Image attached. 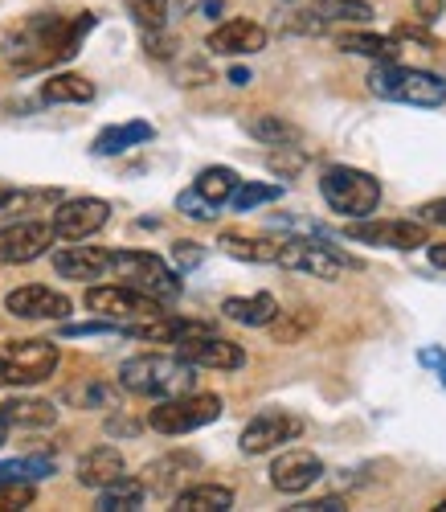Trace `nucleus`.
I'll return each instance as SVG.
<instances>
[{"label":"nucleus","instance_id":"25","mask_svg":"<svg viewBox=\"0 0 446 512\" xmlns=\"http://www.w3.org/2000/svg\"><path fill=\"white\" fill-rule=\"evenodd\" d=\"M336 46L344 54H361V58H373V62H393L401 50L393 37H381V33H365V29H348L336 37Z\"/></svg>","mask_w":446,"mask_h":512},{"label":"nucleus","instance_id":"36","mask_svg":"<svg viewBox=\"0 0 446 512\" xmlns=\"http://www.w3.org/2000/svg\"><path fill=\"white\" fill-rule=\"evenodd\" d=\"M311 324H316V312H299V316H283V312H279L266 328H275V340H279V345H295V340H299Z\"/></svg>","mask_w":446,"mask_h":512},{"label":"nucleus","instance_id":"51","mask_svg":"<svg viewBox=\"0 0 446 512\" xmlns=\"http://www.w3.org/2000/svg\"><path fill=\"white\" fill-rule=\"evenodd\" d=\"M250 78H254V74H250L246 66H234V70H230V82H234V87H250Z\"/></svg>","mask_w":446,"mask_h":512},{"label":"nucleus","instance_id":"2","mask_svg":"<svg viewBox=\"0 0 446 512\" xmlns=\"http://www.w3.org/2000/svg\"><path fill=\"white\" fill-rule=\"evenodd\" d=\"M119 386L136 398H176L197 386V369L181 357L168 353H140L119 365Z\"/></svg>","mask_w":446,"mask_h":512},{"label":"nucleus","instance_id":"30","mask_svg":"<svg viewBox=\"0 0 446 512\" xmlns=\"http://www.w3.org/2000/svg\"><path fill=\"white\" fill-rule=\"evenodd\" d=\"M230 259H242V263H275L279 259V242L271 238H246V234H221L217 242Z\"/></svg>","mask_w":446,"mask_h":512},{"label":"nucleus","instance_id":"44","mask_svg":"<svg viewBox=\"0 0 446 512\" xmlns=\"http://www.w3.org/2000/svg\"><path fill=\"white\" fill-rule=\"evenodd\" d=\"M205 82H209V66L193 62V66L181 70V87H205Z\"/></svg>","mask_w":446,"mask_h":512},{"label":"nucleus","instance_id":"26","mask_svg":"<svg viewBox=\"0 0 446 512\" xmlns=\"http://www.w3.org/2000/svg\"><path fill=\"white\" fill-rule=\"evenodd\" d=\"M144 496H148L144 480H136V476L123 472L119 480H111V484L99 488V508H103V512H136V508L144 504Z\"/></svg>","mask_w":446,"mask_h":512},{"label":"nucleus","instance_id":"53","mask_svg":"<svg viewBox=\"0 0 446 512\" xmlns=\"http://www.w3.org/2000/svg\"><path fill=\"white\" fill-rule=\"evenodd\" d=\"M9 189H13V185H5V181H0V205H5V197H9Z\"/></svg>","mask_w":446,"mask_h":512},{"label":"nucleus","instance_id":"49","mask_svg":"<svg viewBox=\"0 0 446 512\" xmlns=\"http://www.w3.org/2000/svg\"><path fill=\"white\" fill-rule=\"evenodd\" d=\"M418 361H422V365H430V369H442V365H446V353H442V349H422V353H418Z\"/></svg>","mask_w":446,"mask_h":512},{"label":"nucleus","instance_id":"32","mask_svg":"<svg viewBox=\"0 0 446 512\" xmlns=\"http://www.w3.org/2000/svg\"><path fill=\"white\" fill-rule=\"evenodd\" d=\"M311 13H316L324 25H336V21L365 25L373 17V9L365 5V0H311Z\"/></svg>","mask_w":446,"mask_h":512},{"label":"nucleus","instance_id":"11","mask_svg":"<svg viewBox=\"0 0 446 512\" xmlns=\"http://www.w3.org/2000/svg\"><path fill=\"white\" fill-rule=\"evenodd\" d=\"M54 226L50 222H37V218H21L0 226V267H25L37 263L41 254H50L54 246Z\"/></svg>","mask_w":446,"mask_h":512},{"label":"nucleus","instance_id":"46","mask_svg":"<svg viewBox=\"0 0 446 512\" xmlns=\"http://www.w3.org/2000/svg\"><path fill=\"white\" fill-rule=\"evenodd\" d=\"M414 9H418L422 21H438L442 9H446V0H414Z\"/></svg>","mask_w":446,"mask_h":512},{"label":"nucleus","instance_id":"24","mask_svg":"<svg viewBox=\"0 0 446 512\" xmlns=\"http://www.w3.org/2000/svg\"><path fill=\"white\" fill-rule=\"evenodd\" d=\"M176 508L181 512H226L234 508V488L226 484H193L176 492Z\"/></svg>","mask_w":446,"mask_h":512},{"label":"nucleus","instance_id":"17","mask_svg":"<svg viewBox=\"0 0 446 512\" xmlns=\"http://www.w3.org/2000/svg\"><path fill=\"white\" fill-rule=\"evenodd\" d=\"M205 50H209V54H221V58H246V54H258V50H266V29H262L258 21L230 17V21H221L217 29H209Z\"/></svg>","mask_w":446,"mask_h":512},{"label":"nucleus","instance_id":"34","mask_svg":"<svg viewBox=\"0 0 446 512\" xmlns=\"http://www.w3.org/2000/svg\"><path fill=\"white\" fill-rule=\"evenodd\" d=\"M279 197H283V185H262V181H238V189H234L230 205H234L238 213H250V209H258V205H266V201H279Z\"/></svg>","mask_w":446,"mask_h":512},{"label":"nucleus","instance_id":"23","mask_svg":"<svg viewBox=\"0 0 446 512\" xmlns=\"http://www.w3.org/2000/svg\"><path fill=\"white\" fill-rule=\"evenodd\" d=\"M185 472H197V455H168V459H156L148 472H144V488L168 496V492H181V480Z\"/></svg>","mask_w":446,"mask_h":512},{"label":"nucleus","instance_id":"39","mask_svg":"<svg viewBox=\"0 0 446 512\" xmlns=\"http://www.w3.org/2000/svg\"><path fill=\"white\" fill-rule=\"evenodd\" d=\"M266 168H271V173H279V177H295L299 168H303V152H299L295 144L275 148L271 156H266Z\"/></svg>","mask_w":446,"mask_h":512},{"label":"nucleus","instance_id":"29","mask_svg":"<svg viewBox=\"0 0 446 512\" xmlns=\"http://www.w3.org/2000/svg\"><path fill=\"white\" fill-rule=\"evenodd\" d=\"M246 136H254L266 148H287V144H299V127L279 119V115H250L246 119Z\"/></svg>","mask_w":446,"mask_h":512},{"label":"nucleus","instance_id":"7","mask_svg":"<svg viewBox=\"0 0 446 512\" xmlns=\"http://www.w3.org/2000/svg\"><path fill=\"white\" fill-rule=\"evenodd\" d=\"M62 353L54 340H9L0 349V386H37L50 381Z\"/></svg>","mask_w":446,"mask_h":512},{"label":"nucleus","instance_id":"55","mask_svg":"<svg viewBox=\"0 0 446 512\" xmlns=\"http://www.w3.org/2000/svg\"><path fill=\"white\" fill-rule=\"evenodd\" d=\"M438 508H446V500H442V504H438Z\"/></svg>","mask_w":446,"mask_h":512},{"label":"nucleus","instance_id":"6","mask_svg":"<svg viewBox=\"0 0 446 512\" xmlns=\"http://www.w3.org/2000/svg\"><path fill=\"white\" fill-rule=\"evenodd\" d=\"M221 418V398L217 394H176L160 398L156 410H148V426L156 435H193L201 426Z\"/></svg>","mask_w":446,"mask_h":512},{"label":"nucleus","instance_id":"28","mask_svg":"<svg viewBox=\"0 0 446 512\" xmlns=\"http://www.w3.org/2000/svg\"><path fill=\"white\" fill-rule=\"evenodd\" d=\"M238 181H242V177L234 173V168H226V164H209V168H201V173H197L193 189H197L205 201H213V205L221 209V205H230Z\"/></svg>","mask_w":446,"mask_h":512},{"label":"nucleus","instance_id":"3","mask_svg":"<svg viewBox=\"0 0 446 512\" xmlns=\"http://www.w3.org/2000/svg\"><path fill=\"white\" fill-rule=\"evenodd\" d=\"M369 91L389 103H406V107H442L446 103V78L414 66H397V62H377L369 74Z\"/></svg>","mask_w":446,"mask_h":512},{"label":"nucleus","instance_id":"21","mask_svg":"<svg viewBox=\"0 0 446 512\" xmlns=\"http://www.w3.org/2000/svg\"><path fill=\"white\" fill-rule=\"evenodd\" d=\"M0 418L9 422V431L13 426H21V431H46V426L58 422V406L46 398H13L0 406Z\"/></svg>","mask_w":446,"mask_h":512},{"label":"nucleus","instance_id":"19","mask_svg":"<svg viewBox=\"0 0 446 512\" xmlns=\"http://www.w3.org/2000/svg\"><path fill=\"white\" fill-rule=\"evenodd\" d=\"M127 472V463H123V455L115 451V447H91L82 459H78V484L82 488H103V484H111V480H119Z\"/></svg>","mask_w":446,"mask_h":512},{"label":"nucleus","instance_id":"16","mask_svg":"<svg viewBox=\"0 0 446 512\" xmlns=\"http://www.w3.org/2000/svg\"><path fill=\"white\" fill-rule=\"evenodd\" d=\"M5 308L17 316V320H66L74 312L70 295L54 291V287H41V283H29V287H17L5 295Z\"/></svg>","mask_w":446,"mask_h":512},{"label":"nucleus","instance_id":"31","mask_svg":"<svg viewBox=\"0 0 446 512\" xmlns=\"http://www.w3.org/2000/svg\"><path fill=\"white\" fill-rule=\"evenodd\" d=\"M54 459L50 455H29V459H0V484H37L54 476Z\"/></svg>","mask_w":446,"mask_h":512},{"label":"nucleus","instance_id":"48","mask_svg":"<svg viewBox=\"0 0 446 512\" xmlns=\"http://www.w3.org/2000/svg\"><path fill=\"white\" fill-rule=\"evenodd\" d=\"M107 435H140V422H127V418H107Z\"/></svg>","mask_w":446,"mask_h":512},{"label":"nucleus","instance_id":"42","mask_svg":"<svg viewBox=\"0 0 446 512\" xmlns=\"http://www.w3.org/2000/svg\"><path fill=\"white\" fill-rule=\"evenodd\" d=\"M119 332V324L115 320H95V324H66L62 328V336H115Z\"/></svg>","mask_w":446,"mask_h":512},{"label":"nucleus","instance_id":"27","mask_svg":"<svg viewBox=\"0 0 446 512\" xmlns=\"http://www.w3.org/2000/svg\"><path fill=\"white\" fill-rule=\"evenodd\" d=\"M95 82L82 74H50L41 82V103H91Z\"/></svg>","mask_w":446,"mask_h":512},{"label":"nucleus","instance_id":"13","mask_svg":"<svg viewBox=\"0 0 446 512\" xmlns=\"http://www.w3.org/2000/svg\"><path fill=\"white\" fill-rule=\"evenodd\" d=\"M176 357L189 361L193 369H221V373H234L246 365V349L217 332H197V336L176 340Z\"/></svg>","mask_w":446,"mask_h":512},{"label":"nucleus","instance_id":"4","mask_svg":"<svg viewBox=\"0 0 446 512\" xmlns=\"http://www.w3.org/2000/svg\"><path fill=\"white\" fill-rule=\"evenodd\" d=\"M320 193L328 201L332 213L340 218H373L377 205H381V181L361 173V168H348V164H336L320 177Z\"/></svg>","mask_w":446,"mask_h":512},{"label":"nucleus","instance_id":"18","mask_svg":"<svg viewBox=\"0 0 446 512\" xmlns=\"http://www.w3.org/2000/svg\"><path fill=\"white\" fill-rule=\"evenodd\" d=\"M54 271H58L62 279H78V283L103 279V275L111 271V250L70 242V246H62V250H54Z\"/></svg>","mask_w":446,"mask_h":512},{"label":"nucleus","instance_id":"22","mask_svg":"<svg viewBox=\"0 0 446 512\" xmlns=\"http://www.w3.org/2000/svg\"><path fill=\"white\" fill-rule=\"evenodd\" d=\"M221 312H226L234 324L266 328L279 316V300H275V295H266V291H258V295H230V300L221 304Z\"/></svg>","mask_w":446,"mask_h":512},{"label":"nucleus","instance_id":"52","mask_svg":"<svg viewBox=\"0 0 446 512\" xmlns=\"http://www.w3.org/2000/svg\"><path fill=\"white\" fill-rule=\"evenodd\" d=\"M5 439H9V422L0 418V447H5Z\"/></svg>","mask_w":446,"mask_h":512},{"label":"nucleus","instance_id":"50","mask_svg":"<svg viewBox=\"0 0 446 512\" xmlns=\"http://www.w3.org/2000/svg\"><path fill=\"white\" fill-rule=\"evenodd\" d=\"M426 246H430V242H426ZM426 254H430V263H434L438 271H446V242H434Z\"/></svg>","mask_w":446,"mask_h":512},{"label":"nucleus","instance_id":"37","mask_svg":"<svg viewBox=\"0 0 446 512\" xmlns=\"http://www.w3.org/2000/svg\"><path fill=\"white\" fill-rule=\"evenodd\" d=\"M176 209H181L189 222H213V218H217V205L205 201L197 189H185L181 197H176Z\"/></svg>","mask_w":446,"mask_h":512},{"label":"nucleus","instance_id":"45","mask_svg":"<svg viewBox=\"0 0 446 512\" xmlns=\"http://www.w3.org/2000/svg\"><path fill=\"white\" fill-rule=\"evenodd\" d=\"M181 9L185 13H201V17H221V9H226V5H221V0H185Z\"/></svg>","mask_w":446,"mask_h":512},{"label":"nucleus","instance_id":"43","mask_svg":"<svg viewBox=\"0 0 446 512\" xmlns=\"http://www.w3.org/2000/svg\"><path fill=\"white\" fill-rule=\"evenodd\" d=\"M418 222L422 226H446V197H434V201L418 205Z\"/></svg>","mask_w":446,"mask_h":512},{"label":"nucleus","instance_id":"10","mask_svg":"<svg viewBox=\"0 0 446 512\" xmlns=\"http://www.w3.org/2000/svg\"><path fill=\"white\" fill-rule=\"evenodd\" d=\"M111 222V205L103 197H70L54 205V238L58 242H86Z\"/></svg>","mask_w":446,"mask_h":512},{"label":"nucleus","instance_id":"8","mask_svg":"<svg viewBox=\"0 0 446 512\" xmlns=\"http://www.w3.org/2000/svg\"><path fill=\"white\" fill-rule=\"evenodd\" d=\"M279 267L287 271H303L311 279H324V283H336L344 279V271L356 267V259H348V254H340L336 246L320 242V238H287L279 242Z\"/></svg>","mask_w":446,"mask_h":512},{"label":"nucleus","instance_id":"33","mask_svg":"<svg viewBox=\"0 0 446 512\" xmlns=\"http://www.w3.org/2000/svg\"><path fill=\"white\" fill-rule=\"evenodd\" d=\"M62 201V189H9L5 205H0V213H9V218H17V213H37V209H50Z\"/></svg>","mask_w":446,"mask_h":512},{"label":"nucleus","instance_id":"47","mask_svg":"<svg viewBox=\"0 0 446 512\" xmlns=\"http://www.w3.org/2000/svg\"><path fill=\"white\" fill-rule=\"evenodd\" d=\"M344 500L340 496H324V500H311V504H299V512H340Z\"/></svg>","mask_w":446,"mask_h":512},{"label":"nucleus","instance_id":"1","mask_svg":"<svg viewBox=\"0 0 446 512\" xmlns=\"http://www.w3.org/2000/svg\"><path fill=\"white\" fill-rule=\"evenodd\" d=\"M95 29V13L78 17H58V13H33L9 25V33L0 37V62L13 66L17 74H33L58 62H70L86 33Z\"/></svg>","mask_w":446,"mask_h":512},{"label":"nucleus","instance_id":"54","mask_svg":"<svg viewBox=\"0 0 446 512\" xmlns=\"http://www.w3.org/2000/svg\"><path fill=\"white\" fill-rule=\"evenodd\" d=\"M438 381H442V386H446V369H438Z\"/></svg>","mask_w":446,"mask_h":512},{"label":"nucleus","instance_id":"20","mask_svg":"<svg viewBox=\"0 0 446 512\" xmlns=\"http://www.w3.org/2000/svg\"><path fill=\"white\" fill-rule=\"evenodd\" d=\"M156 136V127L144 123V119H131V123H115V127H103V132L95 136L91 152L95 156H123L127 148H140Z\"/></svg>","mask_w":446,"mask_h":512},{"label":"nucleus","instance_id":"9","mask_svg":"<svg viewBox=\"0 0 446 512\" xmlns=\"http://www.w3.org/2000/svg\"><path fill=\"white\" fill-rule=\"evenodd\" d=\"M86 308H91L95 316H103V320H115L119 328H123V324H136V320H152V316L164 312L160 300H152V295L127 287V283L91 287V291H86Z\"/></svg>","mask_w":446,"mask_h":512},{"label":"nucleus","instance_id":"40","mask_svg":"<svg viewBox=\"0 0 446 512\" xmlns=\"http://www.w3.org/2000/svg\"><path fill=\"white\" fill-rule=\"evenodd\" d=\"M82 402L86 406H107V410H119V390L107 386V381H91V386L82 390Z\"/></svg>","mask_w":446,"mask_h":512},{"label":"nucleus","instance_id":"5","mask_svg":"<svg viewBox=\"0 0 446 512\" xmlns=\"http://www.w3.org/2000/svg\"><path fill=\"white\" fill-rule=\"evenodd\" d=\"M111 271H115V279L152 295V300H160V304L181 295V271L168 267L152 250H111Z\"/></svg>","mask_w":446,"mask_h":512},{"label":"nucleus","instance_id":"38","mask_svg":"<svg viewBox=\"0 0 446 512\" xmlns=\"http://www.w3.org/2000/svg\"><path fill=\"white\" fill-rule=\"evenodd\" d=\"M172 263H176V271H193V267H201L205 263V246L201 242H193V238H181V242H172Z\"/></svg>","mask_w":446,"mask_h":512},{"label":"nucleus","instance_id":"12","mask_svg":"<svg viewBox=\"0 0 446 512\" xmlns=\"http://www.w3.org/2000/svg\"><path fill=\"white\" fill-rule=\"evenodd\" d=\"M303 435V418L287 414V410H262L242 426V455H266V451H279L283 443Z\"/></svg>","mask_w":446,"mask_h":512},{"label":"nucleus","instance_id":"15","mask_svg":"<svg viewBox=\"0 0 446 512\" xmlns=\"http://www.w3.org/2000/svg\"><path fill=\"white\" fill-rule=\"evenodd\" d=\"M324 476H328L324 459L311 455V451H303V447L283 451V455L271 463V484H275V492H283V496H303L311 484H320Z\"/></svg>","mask_w":446,"mask_h":512},{"label":"nucleus","instance_id":"41","mask_svg":"<svg viewBox=\"0 0 446 512\" xmlns=\"http://www.w3.org/2000/svg\"><path fill=\"white\" fill-rule=\"evenodd\" d=\"M144 50L152 54V58H172L176 54V37H168L164 29H144Z\"/></svg>","mask_w":446,"mask_h":512},{"label":"nucleus","instance_id":"35","mask_svg":"<svg viewBox=\"0 0 446 512\" xmlns=\"http://www.w3.org/2000/svg\"><path fill=\"white\" fill-rule=\"evenodd\" d=\"M127 13L140 29H164L168 25V0H127Z\"/></svg>","mask_w":446,"mask_h":512},{"label":"nucleus","instance_id":"14","mask_svg":"<svg viewBox=\"0 0 446 512\" xmlns=\"http://www.w3.org/2000/svg\"><path fill=\"white\" fill-rule=\"evenodd\" d=\"M344 234L352 242L385 246V250H422L430 242V234H426V226L418 218H393V222H361V218H356Z\"/></svg>","mask_w":446,"mask_h":512}]
</instances>
